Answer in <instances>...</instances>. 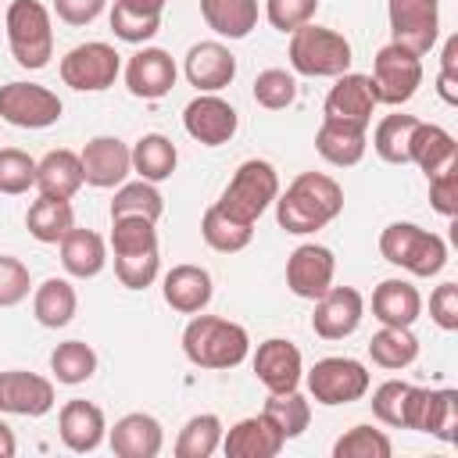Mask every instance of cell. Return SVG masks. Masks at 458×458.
<instances>
[{"label": "cell", "mask_w": 458, "mask_h": 458, "mask_svg": "<svg viewBox=\"0 0 458 458\" xmlns=\"http://www.w3.org/2000/svg\"><path fill=\"white\" fill-rule=\"evenodd\" d=\"M340 211H344V190L336 179L322 172H301L286 186V193L276 197V222L293 236L329 225Z\"/></svg>", "instance_id": "cell-1"}, {"label": "cell", "mask_w": 458, "mask_h": 458, "mask_svg": "<svg viewBox=\"0 0 458 458\" xmlns=\"http://www.w3.org/2000/svg\"><path fill=\"white\" fill-rule=\"evenodd\" d=\"M157 222L147 218H114L111 222V247H114V272L122 286L147 290L157 279L161 250H157Z\"/></svg>", "instance_id": "cell-2"}, {"label": "cell", "mask_w": 458, "mask_h": 458, "mask_svg": "<svg viewBox=\"0 0 458 458\" xmlns=\"http://www.w3.org/2000/svg\"><path fill=\"white\" fill-rule=\"evenodd\" d=\"M182 351L200 369H236L250 351V336L240 322L218 315H193L182 329Z\"/></svg>", "instance_id": "cell-3"}, {"label": "cell", "mask_w": 458, "mask_h": 458, "mask_svg": "<svg viewBox=\"0 0 458 458\" xmlns=\"http://www.w3.org/2000/svg\"><path fill=\"white\" fill-rule=\"evenodd\" d=\"M379 254L419 279L437 276L447 265V243L415 222H390L379 233Z\"/></svg>", "instance_id": "cell-4"}, {"label": "cell", "mask_w": 458, "mask_h": 458, "mask_svg": "<svg viewBox=\"0 0 458 458\" xmlns=\"http://www.w3.org/2000/svg\"><path fill=\"white\" fill-rule=\"evenodd\" d=\"M7 47L21 68H47L54 57V29H50V11L39 0H11L7 18Z\"/></svg>", "instance_id": "cell-5"}, {"label": "cell", "mask_w": 458, "mask_h": 458, "mask_svg": "<svg viewBox=\"0 0 458 458\" xmlns=\"http://www.w3.org/2000/svg\"><path fill=\"white\" fill-rule=\"evenodd\" d=\"M290 64L311 79H336L351 68V43L322 25H301L290 32Z\"/></svg>", "instance_id": "cell-6"}, {"label": "cell", "mask_w": 458, "mask_h": 458, "mask_svg": "<svg viewBox=\"0 0 458 458\" xmlns=\"http://www.w3.org/2000/svg\"><path fill=\"white\" fill-rule=\"evenodd\" d=\"M276 197H279V175H276V168L268 161H261V157H250V161H243L233 172L229 186L218 197V208L225 215H233V218L254 225Z\"/></svg>", "instance_id": "cell-7"}, {"label": "cell", "mask_w": 458, "mask_h": 458, "mask_svg": "<svg viewBox=\"0 0 458 458\" xmlns=\"http://www.w3.org/2000/svg\"><path fill=\"white\" fill-rule=\"evenodd\" d=\"M369 86H372V97L376 104H408L419 86H422V61L415 54H408L404 47L397 43H386L376 57H372V75H369Z\"/></svg>", "instance_id": "cell-8"}, {"label": "cell", "mask_w": 458, "mask_h": 458, "mask_svg": "<svg viewBox=\"0 0 458 458\" xmlns=\"http://www.w3.org/2000/svg\"><path fill=\"white\" fill-rule=\"evenodd\" d=\"M122 72V57L111 43H79L61 57V82L79 89V93H100L107 86H114Z\"/></svg>", "instance_id": "cell-9"}, {"label": "cell", "mask_w": 458, "mask_h": 458, "mask_svg": "<svg viewBox=\"0 0 458 458\" xmlns=\"http://www.w3.org/2000/svg\"><path fill=\"white\" fill-rule=\"evenodd\" d=\"M304 379H308V394L329 408L361 401L369 394V369L354 358H322L311 365Z\"/></svg>", "instance_id": "cell-10"}, {"label": "cell", "mask_w": 458, "mask_h": 458, "mask_svg": "<svg viewBox=\"0 0 458 458\" xmlns=\"http://www.w3.org/2000/svg\"><path fill=\"white\" fill-rule=\"evenodd\" d=\"M440 0H390V43L404 47L408 54L422 57L433 50L440 32Z\"/></svg>", "instance_id": "cell-11"}, {"label": "cell", "mask_w": 458, "mask_h": 458, "mask_svg": "<svg viewBox=\"0 0 458 458\" xmlns=\"http://www.w3.org/2000/svg\"><path fill=\"white\" fill-rule=\"evenodd\" d=\"M61 100L54 89L36 82H7L0 86V118L18 129H47L61 118Z\"/></svg>", "instance_id": "cell-12"}, {"label": "cell", "mask_w": 458, "mask_h": 458, "mask_svg": "<svg viewBox=\"0 0 458 458\" xmlns=\"http://www.w3.org/2000/svg\"><path fill=\"white\" fill-rule=\"evenodd\" d=\"M372 111H376V97H372L369 75H358V72H344V75H336V86L326 93L322 118L365 132L369 122H372Z\"/></svg>", "instance_id": "cell-13"}, {"label": "cell", "mask_w": 458, "mask_h": 458, "mask_svg": "<svg viewBox=\"0 0 458 458\" xmlns=\"http://www.w3.org/2000/svg\"><path fill=\"white\" fill-rule=\"evenodd\" d=\"M182 125H186V132H190L197 143H204V147H222V143H229V140L236 136L240 118H236V107H233L229 100H222L218 93H200V97H193V100L186 104Z\"/></svg>", "instance_id": "cell-14"}, {"label": "cell", "mask_w": 458, "mask_h": 458, "mask_svg": "<svg viewBox=\"0 0 458 458\" xmlns=\"http://www.w3.org/2000/svg\"><path fill=\"white\" fill-rule=\"evenodd\" d=\"M333 276H336V258L322 243H301L286 258V286L304 301H318L333 286Z\"/></svg>", "instance_id": "cell-15"}, {"label": "cell", "mask_w": 458, "mask_h": 458, "mask_svg": "<svg viewBox=\"0 0 458 458\" xmlns=\"http://www.w3.org/2000/svg\"><path fill=\"white\" fill-rule=\"evenodd\" d=\"M79 165H82V182L97 190H111V186H122L125 175L132 172V150L118 136H93L82 147Z\"/></svg>", "instance_id": "cell-16"}, {"label": "cell", "mask_w": 458, "mask_h": 458, "mask_svg": "<svg viewBox=\"0 0 458 458\" xmlns=\"http://www.w3.org/2000/svg\"><path fill=\"white\" fill-rule=\"evenodd\" d=\"M361 315H365V301L354 286H329L315 301L311 329L322 340H344L361 326Z\"/></svg>", "instance_id": "cell-17"}, {"label": "cell", "mask_w": 458, "mask_h": 458, "mask_svg": "<svg viewBox=\"0 0 458 458\" xmlns=\"http://www.w3.org/2000/svg\"><path fill=\"white\" fill-rule=\"evenodd\" d=\"M54 408V383L25 372V369H7L0 372V411L4 415H29L39 419Z\"/></svg>", "instance_id": "cell-18"}, {"label": "cell", "mask_w": 458, "mask_h": 458, "mask_svg": "<svg viewBox=\"0 0 458 458\" xmlns=\"http://www.w3.org/2000/svg\"><path fill=\"white\" fill-rule=\"evenodd\" d=\"M254 376L261 379V386L268 394L297 390V383L304 376V361H301L297 344H290L283 336H272V340L258 344V351H254Z\"/></svg>", "instance_id": "cell-19"}, {"label": "cell", "mask_w": 458, "mask_h": 458, "mask_svg": "<svg viewBox=\"0 0 458 458\" xmlns=\"http://www.w3.org/2000/svg\"><path fill=\"white\" fill-rule=\"evenodd\" d=\"M175 75H179L175 61L161 47H143L125 64V86L132 97H143V100H161L165 93H172Z\"/></svg>", "instance_id": "cell-20"}, {"label": "cell", "mask_w": 458, "mask_h": 458, "mask_svg": "<svg viewBox=\"0 0 458 458\" xmlns=\"http://www.w3.org/2000/svg\"><path fill=\"white\" fill-rule=\"evenodd\" d=\"M233 75H236V57L229 54V47H222L215 39H204V43L190 47V54H186L190 86H197L200 93H218L233 82Z\"/></svg>", "instance_id": "cell-21"}, {"label": "cell", "mask_w": 458, "mask_h": 458, "mask_svg": "<svg viewBox=\"0 0 458 458\" xmlns=\"http://www.w3.org/2000/svg\"><path fill=\"white\" fill-rule=\"evenodd\" d=\"M283 433L265 419V415H250L240 419L233 429L222 433V451L225 458H276L283 451Z\"/></svg>", "instance_id": "cell-22"}, {"label": "cell", "mask_w": 458, "mask_h": 458, "mask_svg": "<svg viewBox=\"0 0 458 458\" xmlns=\"http://www.w3.org/2000/svg\"><path fill=\"white\" fill-rule=\"evenodd\" d=\"M161 293H165V304L172 311H182V315H197L211 304V272L200 268V265H175L172 272H165V283H161Z\"/></svg>", "instance_id": "cell-23"}, {"label": "cell", "mask_w": 458, "mask_h": 458, "mask_svg": "<svg viewBox=\"0 0 458 458\" xmlns=\"http://www.w3.org/2000/svg\"><path fill=\"white\" fill-rule=\"evenodd\" d=\"M104 411L93 404V401H68L57 415V433H61V444L75 454H86V451H97L100 440H104Z\"/></svg>", "instance_id": "cell-24"}, {"label": "cell", "mask_w": 458, "mask_h": 458, "mask_svg": "<svg viewBox=\"0 0 458 458\" xmlns=\"http://www.w3.org/2000/svg\"><path fill=\"white\" fill-rule=\"evenodd\" d=\"M111 451L118 458H154L165 444V433H161V422L147 411H129L114 422L111 429Z\"/></svg>", "instance_id": "cell-25"}, {"label": "cell", "mask_w": 458, "mask_h": 458, "mask_svg": "<svg viewBox=\"0 0 458 458\" xmlns=\"http://www.w3.org/2000/svg\"><path fill=\"white\" fill-rule=\"evenodd\" d=\"M372 315L383 326H404L411 329V322L422 315V297L408 279H383L372 290Z\"/></svg>", "instance_id": "cell-26"}, {"label": "cell", "mask_w": 458, "mask_h": 458, "mask_svg": "<svg viewBox=\"0 0 458 458\" xmlns=\"http://www.w3.org/2000/svg\"><path fill=\"white\" fill-rule=\"evenodd\" d=\"M411 429L429 433V437H437L444 444H454V437H458L454 433L458 429V394L451 386H444V390H426L422 386Z\"/></svg>", "instance_id": "cell-27"}, {"label": "cell", "mask_w": 458, "mask_h": 458, "mask_svg": "<svg viewBox=\"0 0 458 458\" xmlns=\"http://www.w3.org/2000/svg\"><path fill=\"white\" fill-rule=\"evenodd\" d=\"M36 186L43 197H57V200H72L82 186V165L79 154L72 150H50L43 154V161H36Z\"/></svg>", "instance_id": "cell-28"}, {"label": "cell", "mask_w": 458, "mask_h": 458, "mask_svg": "<svg viewBox=\"0 0 458 458\" xmlns=\"http://www.w3.org/2000/svg\"><path fill=\"white\" fill-rule=\"evenodd\" d=\"M61 265L75 279H93L107 265V247L93 229H68L61 240Z\"/></svg>", "instance_id": "cell-29"}, {"label": "cell", "mask_w": 458, "mask_h": 458, "mask_svg": "<svg viewBox=\"0 0 458 458\" xmlns=\"http://www.w3.org/2000/svg\"><path fill=\"white\" fill-rule=\"evenodd\" d=\"M422 386L401 383V379H386L372 390V415L394 429H411L415 422V408H419Z\"/></svg>", "instance_id": "cell-30"}, {"label": "cell", "mask_w": 458, "mask_h": 458, "mask_svg": "<svg viewBox=\"0 0 458 458\" xmlns=\"http://www.w3.org/2000/svg\"><path fill=\"white\" fill-rule=\"evenodd\" d=\"M458 161V143L454 136L444 129V125H433V122H419L415 136H411V165H419L429 175L444 172L447 165Z\"/></svg>", "instance_id": "cell-31"}, {"label": "cell", "mask_w": 458, "mask_h": 458, "mask_svg": "<svg viewBox=\"0 0 458 458\" xmlns=\"http://www.w3.org/2000/svg\"><path fill=\"white\" fill-rule=\"evenodd\" d=\"M75 308H79V297H75V286H72L68 279L50 276V279H43V283L36 286V293H32V315H36V322L47 326V329L68 326V322L75 318Z\"/></svg>", "instance_id": "cell-32"}, {"label": "cell", "mask_w": 458, "mask_h": 458, "mask_svg": "<svg viewBox=\"0 0 458 458\" xmlns=\"http://www.w3.org/2000/svg\"><path fill=\"white\" fill-rule=\"evenodd\" d=\"M365 147L369 143H365V132L361 129H351V125H340V122H329V118H322V125L315 132V150L329 165H336V168L358 165L365 157Z\"/></svg>", "instance_id": "cell-33"}, {"label": "cell", "mask_w": 458, "mask_h": 458, "mask_svg": "<svg viewBox=\"0 0 458 458\" xmlns=\"http://www.w3.org/2000/svg\"><path fill=\"white\" fill-rule=\"evenodd\" d=\"M208 29L225 39H243L258 25V0H200Z\"/></svg>", "instance_id": "cell-34"}, {"label": "cell", "mask_w": 458, "mask_h": 458, "mask_svg": "<svg viewBox=\"0 0 458 458\" xmlns=\"http://www.w3.org/2000/svg\"><path fill=\"white\" fill-rule=\"evenodd\" d=\"M422 118L415 114H386L376 132H372V147L386 165H411V136L419 129Z\"/></svg>", "instance_id": "cell-35"}, {"label": "cell", "mask_w": 458, "mask_h": 458, "mask_svg": "<svg viewBox=\"0 0 458 458\" xmlns=\"http://www.w3.org/2000/svg\"><path fill=\"white\" fill-rule=\"evenodd\" d=\"M175 161H179L175 143H172L168 136H161V132H147V136H140L136 147H132V172H136L140 179H147V182L168 179V175L175 172Z\"/></svg>", "instance_id": "cell-36"}, {"label": "cell", "mask_w": 458, "mask_h": 458, "mask_svg": "<svg viewBox=\"0 0 458 458\" xmlns=\"http://www.w3.org/2000/svg\"><path fill=\"white\" fill-rule=\"evenodd\" d=\"M25 225L29 233L39 240V243H61L64 233L75 225V215H72V204L68 200H57V197H43L29 204L25 211Z\"/></svg>", "instance_id": "cell-37"}, {"label": "cell", "mask_w": 458, "mask_h": 458, "mask_svg": "<svg viewBox=\"0 0 458 458\" xmlns=\"http://www.w3.org/2000/svg\"><path fill=\"white\" fill-rule=\"evenodd\" d=\"M165 211V200L157 193L154 182L147 179H136V182H122L114 190V200H111V222L114 218H147V222H157Z\"/></svg>", "instance_id": "cell-38"}, {"label": "cell", "mask_w": 458, "mask_h": 458, "mask_svg": "<svg viewBox=\"0 0 458 458\" xmlns=\"http://www.w3.org/2000/svg\"><path fill=\"white\" fill-rule=\"evenodd\" d=\"M200 236L208 240V247H211V250L236 254V250H243V247L250 243L254 225H247V222H240V218L225 215L218 204H211V208L204 211V218H200Z\"/></svg>", "instance_id": "cell-39"}, {"label": "cell", "mask_w": 458, "mask_h": 458, "mask_svg": "<svg viewBox=\"0 0 458 458\" xmlns=\"http://www.w3.org/2000/svg\"><path fill=\"white\" fill-rule=\"evenodd\" d=\"M369 358L379 369H408L419 358V340L411 336V329L404 326H383L372 340H369Z\"/></svg>", "instance_id": "cell-40"}, {"label": "cell", "mask_w": 458, "mask_h": 458, "mask_svg": "<svg viewBox=\"0 0 458 458\" xmlns=\"http://www.w3.org/2000/svg\"><path fill=\"white\" fill-rule=\"evenodd\" d=\"M261 415H265V419L283 433V440H293V437H301V433L308 429V422H311V404H308L297 390L268 394V401H265Z\"/></svg>", "instance_id": "cell-41"}, {"label": "cell", "mask_w": 458, "mask_h": 458, "mask_svg": "<svg viewBox=\"0 0 458 458\" xmlns=\"http://www.w3.org/2000/svg\"><path fill=\"white\" fill-rule=\"evenodd\" d=\"M50 372H54L57 383L79 386V383H86V379L97 372V354H93V347L82 344V340H64V344H57L54 354H50Z\"/></svg>", "instance_id": "cell-42"}, {"label": "cell", "mask_w": 458, "mask_h": 458, "mask_svg": "<svg viewBox=\"0 0 458 458\" xmlns=\"http://www.w3.org/2000/svg\"><path fill=\"white\" fill-rule=\"evenodd\" d=\"M222 447V419L204 411V415H193L182 429H179V440H175V458H208Z\"/></svg>", "instance_id": "cell-43"}, {"label": "cell", "mask_w": 458, "mask_h": 458, "mask_svg": "<svg viewBox=\"0 0 458 458\" xmlns=\"http://www.w3.org/2000/svg\"><path fill=\"white\" fill-rule=\"evenodd\" d=\"M390 454H394L390 437L372 426H351L333 444V458H390Z\"/></svg>", "instance_id": "cell-44"}, {"label": "cell", "mask_w": 458, "mask_h": 458, "mask_svg": "<svg viewBox=\"0 0 458 458\" xmlns=\"http://www.w3.org/2000/svg\"><path fill=\"white\" fill-rule=\"evenodd\" d=\"M254 100L268 111H283L297 100V79L286 68H265L254 79Z\"/></svg>", "instance_id": "cell-45"}, {"label": "cell", "mask_w": 458, "mask_h": 458, "mask_svg": "<svg viewBox=\"0 0 458 458\" xmlns=\"http://www.w3.org/2000/svg\"><path fill=\"white\" fill-rule=\"evenodd\" d=\"M29 186H36V161L18 147H4L0 150V193L18 197Z\"/></svg>", "instance_id": "cell-46"}, {"label": "cell", "mask_w": 458, "mask_h": 458, "mask_svg": "<svg viewBox=\"0 0 458 458\" xmlns=\"http://www.w3.org/2000/svg\"><path fill=\"white\" fill-rule=\"evenodd\" d=\"M32 290V276H29V265L11 258V254H0V308H14L29 297Z\"/></svg>", "instance_id": "cell-47"}, {"label": "cell", "mask_w": 458, "mask_h": 458, "mask_svg": "<svg viewBox=\"0 0 458 458\" xmlns=\"http://www.w3.org/2000/svg\"><path fill=\"white\" fill-rule=\"evenodd\" d=\"M318 11V0H265V14L272 21V29L279 32H293L301 25H308Z\"/></svg>", "instance_id": "cell-48"}, {"label": "cell", "mask_w": 458, "mask_h": 458, "mask_svg": "<svg viewBox=\"0 0 458 458\" xmlns=\"http://www.w3.org/2000/svg\"><path fill=\"white\" fill-rule=\"evenodd\" d=\"M157 29H161V18L132 14V11L118 7V4L111 7V32H114L118 39H125V43H147V39L157 36Z\"/></svg>", "instance_id": "cell-49"}, {"label": "cell", "mask_w": 458, "mask_h": 458, "mask_svg": "<svg viewBox=\"0 0 458 458\" xmlns=\"http://www.w3.org/2000/svg\"><path fill=\"white\" fill-rule=\"evenodd\" d=\"M429 204L444 218H454L458 215V161L447 165L444 172L429 175Z\"/></svg>", "instance_id": "cell-50"}, {"label": "cell", "mask_w": 458, "mask_h": 458, "mask_svg": "<svg viewBox=\"0 0 458 458\" xmlns=\"http://www.w3.org/2000/svg\"><path fill=\"white\" fill-rule=\"evenodd\" d=\"M429 318L444 333H454L458 329V283H440L429 293Z\"/></svg>", "instance_id": "cell-51"}, {"label": "cell", "mask_w": 458, "mask_h": 458, "mask_svg": "<svg viewBox=\"0 0 458 458\" xmlns=\"http://www.w3.org/2000/svg\"><path fill=\"white\" fill-rule=\"evenodd\" d=\"M107 0H54V11L64 25H89Z\"/></svg>", "instance_id": "cell-52"}, {"label": "cell", "mask_w": 458, "mask_h": 458, "mask_svg": "<svg viewBox=\"0 0 458 458\" xmlns=\"http://www.w3.org/2000/svg\"><path fill=\"white\" fill-rule=\"evenodd\" d=\"M114 4L132 14H147V18H161V11H165V0H114Z\"/></svg>", "instance_id": "cell-53"}, {"label": "cell", "mask_w": 458, "mask_h": 458, "mask_svg": "<svg viewBox=\"0 0 458 458\" xmlns=\"http://www.w3.org/2000/svg\"><path fill=\"white\" fill-rule=\"evenodd\" d=\"M440 72H447V75H458V36H447V43H444V54H440Z\"/></svg>", "instance_id": "cell-54"}, {"label": "cell", "mask_w": 458, "mask_h": 458, "mask_svg": "<svg viewBox=\"0 0 458 458\" xmlns=\"http://www.w3.org/2000/svg\"><path fill=\"white\" fill-rule=\"evenodd\" d=\"M437 93H440L444 104H458V75L440 72V75H437Z\"/></svg>", "instance_id": "cell-55"}, {"label": "cell", "mask_w": 458, "mask_h": 458, "mask_svg": "<svg viewBox=\"0 0 458 458\" xmlns=\"http://www.w3.org/2000/svg\"><path fill=\"white\" fill-rule=\"evenodd\" d=\"M18 451V444H14V433H11V426L0 419V458H11Z\"/></svg>", "instance_id": "cell-56"}]
</instances>
